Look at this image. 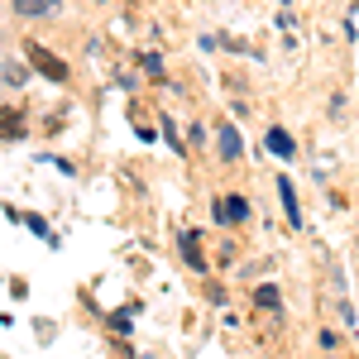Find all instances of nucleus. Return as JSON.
Returning <instances> with one entry per match:
<instances>
[{
	"label": "nucleus",
	"mask_w": 359,
	"mask_h": 359,
	"mask_svg": "<svg viewBox=\"0 0 359 359\" xmlns=\"http://www.w3.org/2000/svg\"><path fill=\"white\" fill-rule=\"evenodd\" d=\"M15 10L20 15H48V10H57V0H15Z\"/></svg>",
	"instance_id": "6"
},
{
	"label": "nucleus",
	"mask_w": 359,
	"mask_h": 359,
	"mask_svg": "<svg viewBox=\"0 0 359 359\" xmlns=\"http://www.w3.org/2000/svg\"><path fill=\"white\" fill-rule=\"evenodd\" d=\"M211 216L221 225H240V221H249V201L245 196H221V201L211 206Z\"/></svg>",
	"instance_id": "1"
},
{
	"label": "nucleus",
	"mask_w": 359,
	"mask_h": 359,
	"mask_svg": "<svg viewBox=\"0 0 359 359\" xmlns=\"http://www.w3.org/2000/svg\"><path fill=\"white\" fill-rule=\"evenodd\" d=\"M25 53L34 57V62H39V72H43V77H53V82H62V77H67V67H62V62H57V57L48 53V48H39V43H29Z\"/></svg>",
	"instance_id": "2"
},
{
	"label": "nucleus",
	"mask_w": 359,
	"mask_h": 359,
	"mask_svg": "<svg viewBox=\"0 0 359 359\" xmlns=\"http://www.w3.org/2000/svg\"><path fill=\"white\" fill-rule=\"evenodd\" d=\"M5 82H10V86H15V82H25V67H20L15 57H5Z\"/></svg>",
	"instance_id": "9"
},
{
	"label": "nucleus",
	"mask_w": 359,
	"mask_h": 359,
	"mask_svg": "<svg viewBox=\"0 0 359 359\" xmlns=\"http://www.w3.org/2000/svg\"><path fill=\"white\" fill-rule=\"evenodd\" d=\"M144 67H149V77H163V62H158L154 53H144Z\"/></svg>",
	"instance_id": "10"
},
{
	"label": "nucleus",
	"mask_w": 359,
	"mask_h": 359,
	"mask_svg": "<svg viewBox=\"0 0 359 359\" xmlns=\"http://www.w3.org/2000/svg\"><path fill=\"white\" fill-rule=\"evenodd\" d=\"M278 196H283V211H287V221L302 225V211H297V192H292V182H287V177H278Z\"/></svg>",
	"instance_id": "4"
},
{
	"label": "nucleus",
	"mask_w": 359,
	"mask_h": 359,
	"mask_svg": "<svg viewBox=\"0 0 359 359\" xmlns=\"http://www.w3.org/2000/svg\"><path fill=\"white\" fill-rule=\"evenodd\" d=\"M254 302H259V306H269V311H278V302H283V297H278V287H273V283H264V287L254 292Z\"/></svg>",
	"instance_id": "7"
},
{
	"label": "nucleus",
	"mask_w": 359,
	"mask_h": 359,
	"mask_svg": "<svg viewBox=\"0 0 359 359\" xmlns=\"http://www.w3.org/2000/svg\"><path fill=\"white\" fill-rule=\"evenodd\" d=\"M182 254H187L192 269H201V254H196V235H192V230H182Z\"/></svg>",
	"instance_id": "8"
},
{
	"label": "nucleus",
	"mask_w": 359,
	"mask_h": 359,
	"mask_svg": "<svg viewBox=\"0 0 359 359\" xmlns=\"http://www.w3.org/2000/svg\"><path fill=\"white\" fill-rule=\"evenodd\" d=\"M264 144H269V154H278V158H292V154H297V144H292V135H287V130H269V139H264Z\"/></svg>",
	"instance_id": "3"
},
{
	"label": "nucleus",
	"mask_w": 359,
	"mask_h": 359,
	"mask_svg": "<svg viewBox=\"0 0 359 359\" xmlns=\"http://www.w3.org/2000/svg\"><path fill=\"white\" fill-rule=\"evenodd\" d=\"M245 154V144L235 135V125H221V158H240Z\"/></svg>",
	"instance_id": "5"
}]
</instances>
